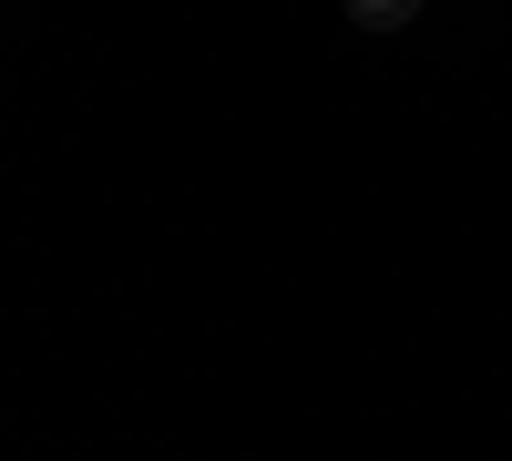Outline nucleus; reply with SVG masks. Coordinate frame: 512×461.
Instances as JSON below:
<instances>
[{
  "mask_svg": "<svg viewBox=\"0 0 512 461\" xmlns=\"http://www.w3.org/2000/svg\"><path fill=\"white\" fill-rule=\"evenodd\" d=\"M338 11H349L359 31H410L420 11H431V0H338Z\"/></svg>",
  "mask_w": 512,
  "mask_h": 461,
  "instance_id": "1",
  "label": "nucleus"
}]
</instances>
